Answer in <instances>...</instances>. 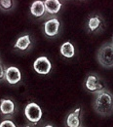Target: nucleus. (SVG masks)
Wrapping results in <instances>:
<instances>
[{"label":"nucleus","mask_w":113,"mask_h":127,"mask_svg":"<svg viewBox=\"0 0 113 127\" xmlns=\"http://www.w3.org/2000/svg\"><path fill=\"white\" fill-rule=\"evenodd\" d=\"M0 110L3 114H12L14 111V104L11 100H1Z\"/></svg>","instance_id":"13"},{"label":"nucleus","mask_w":113,"mask_h":127,"mask_svg":"<svg viewBox=\"0 0 113 127\" xmlns=\"http://www.w3.org/2000/svg\"><path fill=\"white\" fill-rule=\"evenodd\" d=\"M34 69L39 74L46 75L51 70V63L45 56H41L36 59L33 64Z\"/></svg>","instance_id":"5"},{"label":"nucleus","mask_w":113,"mask_h":127,"mask_svg":"<svg viewBox=\"0 0 113 127\" xmlns=\"http://www.w3.org/2000/svg\"><path fill=\"white\" fill-rule=\"evenodd\" d=\"M85 86L88 91L94 94L106 89L103 81L95 74H90L87 76L85 81Z\"/></svg>","instance_id":"3"},{"label":"nucleus","mask_w":113,"mask_h":127,"mask_svg":"<svg viewBox=\"0 0 113 127\" xmlns=\"http://www.w3.org/2000/svg\"><path fill=\"white\" fill-rule=\"evenodd\" d=\"M5 71L6 70H5L3 67V66L1 65V64L0 63V80L1 79H3L5 76Z\"/></svg>","instance_id":"17"},{"label":"nucleus","mask_w":113,"mask_h":127,"mask_svg":"<svg viewBox=\"0 0 113 127\" xmlns=\"http://www.w3.org/2000/svg\"><path fill=\"white\" fill-rule=\"evenodd\" d=\"M0 127H16L12 121L10 120H5L0 123Z\"/></svg>","instance_id":"16"},{"label":"nucleus","mask_w":113,"mask_h":127,"mask_svg":"<svg viewBox=\"0 0 113 127\" xmlns=\"http://www.w3.org/2000/svg\"><path fill=\"white\" fill-rule=\"evenodd\" d=\"M25 114L31 122L37 123L42 117V111L40 106L36 103H30L25 109Z\"/></svg>","instance_id":"4"},{"label":"nucleus","mask_w":113,"mask_h":127,"mask_svg":"<svg viewBox=\"0 0 113 127\" xmlns=\"http://www.w3.org/2000/svg\"><path fill=\"white\" fill-rule=\"evenodd\" d=\"M5 78L9 84H16L21 80V73L18 68L11 66L6 70Z\"/></svg>","instance_id":"8"},{"label":"nucleus","mask_w":113,"mask_h":127,"mask_svg":"<svg viewBox=\"0 0 113 127\" xmlns=\"http://www.w3.org/2000/svg\"><path fill=\"white\" fill-rule=\"evenodd\" d=\"M81 108H77L75 111L70 113L66 119V125L68 127H81Z\"/></svg>","instance_id":"9"},{"label":"nucleus","mask_w":113,"mask_h":127,"mask_svg":"<svg viewBox=\"0 0 113 127\" xmlns=\"http://www.w3.org/2000/svg\"><path fill=\"white\" fill-rule=\"evenodd\" d=\"M104 22L102 18L97 14H94L89 18L87 21V29L90 33H98L103 30Z\"/></svg>","instance_id":"6"},{"label":"nucleus","mask_w":113,"mask_h":127,"mask_svg":"<svg viewBox=\"0 0 113 127\" xmlns=\"http://www.w3.org/2000/svg\"><path fill=\"white\" fill-rule=\"evenodd\" d=\"M45 127H53L51 125H46Z\"/></svg>","instance_id":"18"},{"label":"nucleus","mask_w":113,"mask_h":127,"mask_svg":"<svg viewBox=\"0 0 113 127\" xmlns=\"http://www.w3.org/2000/svg\"><path fill=\"white\" fill-rule=\"evenodd\" d=\"M61 53L63 56L67 58H71L75 54V48L71 42H66L61 47Z\"/></svg>","instance_id":"12"},{"label":"nucleus","mask_w":113,"mask_h":127,"mask_svg":"<svg viewBox=\"0 0 113 127\" xmlns=\"http://www.w3.org/2000/svg\"><path fill=\"white\" fill-rule=\"evenodd\" d=\"M60 22L57 18H53L47 21L44 24V31L49 37H53L58 33Z\"/></svg>","instance_id":"7"},{"label":"nucleus","mask_w":113,"mask_h":127,"mask_svg":"<svg viewBox=\"0 0 113 127\" xmlns=\"http://www.w3.org/2000/svg\"><path fill=\"white\" fill-rule=\"evenodd\" d=\"M45 9L44 3L42 1L33 2L31 7V12L36 17H40L45 13Z\"/></svg>","instance_id":"11"},{"label":"nucleus","mask_w":113,"mask_h":127,"mask_svg":"<svg viewBox=\"0 0 113 127\" xmlns=\"http://www.w3.org/2000/svg\"><path fill=\"white\" fill-rule=\"evenodd\" d=\"M93 108L96 113L106 117L113 113V94L107 89L95 94Z\"/></svg>","instance_id":"1"},{"label":"nucleus","mask_w":113,"mask_h":127,"mask_svg":"<svg viewBox=\"0 0 113 127\" xmlns=\"http://www.w3.org/2000/svg\"><path fill=\"white\" fill-rule=\"evenodd\" d=\"M97 59L103 67L113 68V44L107 43L101 46L97 52Z\"/></svg>","instance_id":"2"},{"label":"nucleus","mask_w":113,"mask_h":127,"mask_svg":"<svg viewBox=\"0 0 113 127\" xmlns=\"http://www.w3.org/2000/svg\"><path fill=\"white\" fill-rule=\"evenodd\" d=\"M0 5L3 9H9L12 6V1L10 0H2L0 1Z\"/></svg>","instance_id":"15"},{"label":"nucleus","mask_w":113,"mask_h":127,"mask_svg":"<svg viewBox=\"0 0 113 127\" xmlns=\"http://www.w3.org/2000/svg\"><path fill=\"white\" fill-rule=\"evenodd\" d=\"M30 127L29 126H27V127Z\"/></svg>","instance_id":"19"},{"label":"nucleus","mask_w":113,"mask_h":127,"mask_svg":"<svg viewBox=\"0 0 113 127\" xmlns=\"http://www.w3.org/2000/svg\"><path fill=\"white\" fill-rule=\"evenodd\" d=\"M30 44H31V40H30L29 35H25L20 37L18 39L14 45V48H18L21 50H25V49L27 48Z\"/></svg>","instance_id":"14"},{"label":"nucleus","mask_w":113,"mask_h":127,"mask_svg":"<svg viewBox=\"0 0 113 127\" xmlns=\"http://www.w3.org/2000/svg\"><path fill=\"white\" fill-rule=\"evenodd\" d=\"M44 3L46 11L51 14H57L62 6V4L59 0H46Z\"/></svg>","instance_id":"10"}]
</instances>
